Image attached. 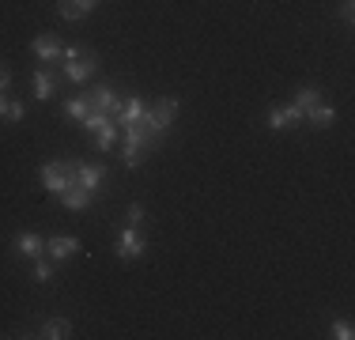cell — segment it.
<instances>
[{"mask_svg": "<svg viewBox=\"0 0 355 340\" xmlns=\"http://www.w3.org/2000/svg\"><path fill=\"white\" fill-rule=\"evenodd\" d=\"M61 68H64V76H69V83H87L91 76L98 72V57L83 46H64Z\"/></svg>", "mask_w": 355, "mask_h": 340, "instance_id": "6da1fadb", "label": "cell"}, {"mask_svg": "<svg viewBox=\"0 0 355 340\" xmlns=\"http://www.w3.org/2000/svg\"><path fill=\"white\" fill-rule=\"evenodd\" d=\"M76 182V163L72 159H64V163H46L42 167V189L53 193V197H61L64 189Z\"/></svg>", "mask_w": 355, "mask_h": 340, "instance_id": "7a4b0ae2", "label": "cell"}, {"mask_svg": "<svg viewBox=\"0 0 355 340\" xmlns=\"http://www.w3.org/2000/svg\"><path fill=\"white\" fill-rule=\"evenodd\" d=\"M144 250H148V238H144V231H140V227H132V223H125L121 231H117L114 253L121 261H137V257H144Z\"/></svg>", "mask_w": 355, "mask_h": 340, "instance_id": "3957f363", "label": "cell"}, {"mask_svg": "<svg viewBox=\"0 0 355 340\" xmlns=\"http://www.w3.org/2000/svg\"><path fill=\"white\" fill-rule=\"evenodd\" d=\"M174 117H178V99H155L148 106V125L159 136H166V129L174 125Z\"/></svg>", "mask_w": 355, "mask_h": 340, "instance_id": "277c9868", "label": "cell"}, {"mask_svg": "<svg viewBox=\"0 0 355 340\" xmlns=\"http://www.w3.org/2000/svg\"><path fill=\"white\" fill-rule=\"evenodd\" d=\"M265 125L272 133H287V129H295V125H302V110L295 106H268L265 110Z\"/></svg>", "mask_w": 355, "mask_h": 340, "instance_id": "5b68a950", "label": "cell"}, {"mask_svg": "<svg viewBox=\"0 0 355 340\" xmlns=\"http://www.w3.org/2000/svg\"><path fill=\"white\" fill-rule=\"evenodd\" d=\"M76 185H83L91 197H98L106 185V167L103 163H76Z\"/></svg>", "mask_w": 355, "mask_h": 340, "instance_id": "8992f818", "label": "cell"}, {"mask_svg": "<svg viewBox=\"0 0 355 340\" xmlns=\"http://www.w3.org/2000/svg\"><path fill=\"white\" fill-rule=\"evenodd\" d=\"M46 253H49L53 265H61V261H69L80 253V238L76 235H53V238H46Z\"/></svg>", "mask_w": 355, "mask_h": 340, "instance_id": "52a82bcc", "label": "cell"}, {"mask_svg": "<svg viewBox=\"0 0 355 340\" xmlns=\"http://www.w3.org/2000/svg\"><path fill=\"white\" fill-rule=\"evenodd\" d=\"M31 53H35V61L53 65V61H61L64 46H61V38H53V34H38V38L31 42Z\"/></svg>", "mask_w": 355, "mask_h": 340, "instance_id": "ba28073f", "label": "cell"}, {"mask_svg": "<svg viewBox=\"0 0 355 340\" xmlns=\"http://www.w3.org/2000/svg\"><path fill=\"white\" fill-rule=\"evenodd\" d=\"M87 99H91V110H98V114H110V117H114L117 106H121V99L114 95V87H110V83H98V87H91Z\"/></svg>", "mask_w": 355, "mask_h": 340, "instance_id": "9c48e42d", "label": "cell"}, {"mask_svg": "<svg viewBox=\"0 0 355 340\" xmlns=\"http://www.w3.org/2000/svg\"><path fill=\"white\" fill-rule=\"evenodd\" d=\"M12 246H15V253H19V257H42V253H46V238L42 235H35V231H19L12 238Z\"/></svg>", "mask_w": 355, "mask_h": 340, "instance_id": "30bf717a", "label": "cell"}, {"mask_svg": "<svg viewBox=\"0 0 355 340\" xmlns=\"http://www.w3.org/2000/svg\"><path fill=\"white\" fill-rule=\"evenodd\" d=\"M95 8H98V0H57L61 19H83V15H91Z\"/></svg>", "mask_w": 355, "mask_h": 340, "instance_id": "8fae6325", "label": "cell"}, {"mask_svg": "<svg viewBox=\"0 0 355 340\" xmlns=\"http://www.w3.org/2000/svg\"><path fill=\"white\" fill-rule=\"evenodd\" d=\"M38 337H46V340H69L72 337V321L69 318H46V321H42V329H38Z\"/></svg>", "mask_w": 355, "mask_h": 340, "instance_id": "7c38bea8", "label": "cell"}, {"mask_svg": "<svg viewBox=\"0 0 355 340\" xmlns=\"http://www.w3.org/2000/svg\"><path fill=\"white\" fill-rule=\"evenodd\" d=\"M91 201H95V197H91V193L83 189V185H76V182H72L69 189L61 193V204H64V208H69V212H83V208H87Z\"/></svg>", "mask_w": 355, "mask_h": 340, "instance_id": "4fadbf2b", "label": "cell"}, {"mask_svg": "<svg viewBox=\"0 0 355 340\" xmlns=\"http://www.w3.org/2000/svg\"><path fill=\"white\" fill-rule=\"evenodd\" d=\"M306 125H314V129H329V125H336V106H325V102H318L314 110H306V117H302Z\"/></svg>", "mask_w": 355, "mask_h": 340, "instance_id": "5bb4252c", "label": "cell"}, {"mask_svg": "<svg viewBox=\"0 0 355 340\" xmlns=\"http://www.w3.org/2000/svg\"><path fill=\"white\" fill-rule=\"evenodd\" d=\"M23 117H27V106H23L19 99H8V95H0V121H8V125H19Z\"/></svg>", "mask_w": 355, "mask_h": 340, "instance_id": "9a60e30c", "label": "cell"}, {"mask_svg": "<svg viewBox=\"0 0 355 340\" xmlns=\"http://www.w3.org/2000/svg\"><path fill=\"white\" fill-rule=\"evenodd\" d=\"M318 102H321V87H318V83H306V87L295 91V106L302 110V117H306V110H314Z\"/></svg>", "mask_w": 355, "mask_h": 340, "instance_id": "2e32d148", "label": "cell"}, {"mask_svg": "<svg viewBox=\"0 0 355 340\" xmlns=\"http://www.w3.org/2000/svg\"><path fill=\"white\" fill-rule=\"evenodd\" d=\"M53 91H57V80L46 72V68H38V72H35V99L49 102V99H53Z\"/></svg>", "mask_w": 355, "mask_h": 340, "instance_id": "e0dca14e", "label": "cell"}, {"mask_svg": "<svg viewBox=\"0 0 355 340\" xmlns=\"http://www.w3.org/2000/svg\"><path fill=\"white\" fill-rule=\"evenodd\" d=\"M117 133H121V125H117V121H106L103 129L95 133V144H98V151H114V148H117Z\"/></svg>", "mask_w": 355, "mask_h": 340, "instance_id": "ac0fdd59", "label": "cell"}, {"mask_svg": "<svg viewBox=\"0 0 355 340\" xmlns=\"http://www.w3.org/2000/svg\"><path fill=\"white\" fill-rule=\"evenodd\" d=\"M87 110H91V99L87 95H76V99L64 102V117H69V121H83V117H87Z\"/></svg>", "mask_w": 355, "mask_h": 340, "instance_id": "d6986e66", "label": "cell"}, {"mask_svg": "<svg viewBox=\"0 0 355 340\" xmlns=\"http://www.w3.org/2000/svg\"><path fill=\"white\" fill-rule=\"evenodd\" d=\"M144 219H148V208H144L140 201H132V204H129V212H125V223H132V227H144Z\"/></svg>", "mask_w": 355, "mask_h": 340, "instance_id": "ffe728a7", "label": "cell"}, {"mask_svg": "<svg viewBox=\"0 0 355 340\" xmlns=\"http://www.w3.org/2000/svg\"><path fill=\"white\" fill-rule=\"evenodd\" d=\"M329 337H336V340H352V337H355L352 321H333V325H329Z\"/></svg>", "mask_w": 355, "mask_h": 340, "instance_id": "44dd1931", "label": "cell"}, {"mask_svg": "<svg viewBox=\"0 0 355 340\" xmlns=\"http://www.w3.org/2000/svg\"><path fill=\"white\" fill-rule=\"evenodd\" d=\"M49 280H53V265H49V261H38L35 265V284H49Z\"/></svg>", "mask_w": 355, "mask_h": 340, "instance_id": "7402d4cb", "label": "cell"}, {"mask_svg": "<svg viewBox=\"0 0 355 340\" xmlns=\"http://www.w3.org/2000/svg\"><path fill=\"white\" fill-rule=\"evenodd\" d=\"M340 19H344V23L355 19V0H344V4H340Z\"/></svg>", "mask_w": 355, "mask_h": 340, "instance_id": "603a6c76", "label": "cell"}, {"mask_svg": "<svg viewBox=\"0 0 355 340\" xmlns=\"http://www.w3.org/2000/svg\"><path fill=\"white\" fill-rule=\"evenodd\" d=\"M8 87H12V72L0 65V95H8Z\"/></svg>", "mask_w": 355, "mask_h": 340, "instance_id": "cb8c5ba5", "label": "cell"}]
</instances>
